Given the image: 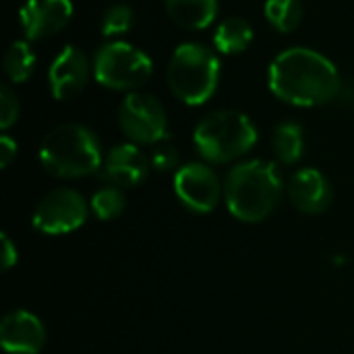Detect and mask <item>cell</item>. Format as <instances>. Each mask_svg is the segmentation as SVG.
Wrapping results in <instances>:
<instances>
[{
	"label": "cell",
	"instance_id": "obj_20",
	"mask_svg": "<svg viewBox=\"0 0 354 354\" xmlns=\"http://www.w3.org/2000/svg\"><path fill=\"white\" fill-rule=\"evenodd\" d=\"M89 207H91V212H93V216H95L97 220L108 222V220L118 218V216L124 212V207H127V197H124L122 189L108 185V187L100 189V191L91 197Z\"/></svg>",
	"mask_w": 354,
	"mask_h": 354
},
{
	"label": "cell",
	"instance_id": "obj_19",
	"mask_svg": "<svg viewBox=\"0 0 354 354\" xmlns=\"http://www.w3.org/2000/svg\"><path fill=\"white\" fill-rule=\"evenodd\" d=\"M266 19L280 33L295 31L303 21V4L301 0H268L266 2Z\"/></svg>",
	"mask_w": 354,
	"mask_h": 354
},
{
	"label": "cell",
	"instance_id": "obj_15",
	"mask_svg": "<svg viewBox=\"0 0 354 354\" xmlns=\"http://www.w3.org/2000/svg\"><path fill=\"white\" fill-rule=\"evenodd\" d=\"M164 6L183 29H205L218 15V0H164Z\"/></svg>",
	"mask_w": 354,
	"mask_h": 354
},
{
	"label": "cell",
	"instance_id": "obj_11",
	"mask_svg": "<svg viewBox=\"0 0 354 354\" xmlns=\"http://www.w3.org/2000/svg\"><path fill=\"white\" fill-rule=\"evenodd\" d=\"M73 17L71 0H25L19 19L25 37L31 41L46 39L62 31Z\"/></svg>",
	"mask_w": 354,
	"mask_h": 354
},
{
	"label": "cell",
	"instance_id": "obj_9",
	"mask_svg": "<svg viewBox=\"0 0 354 354\" xmlns=\"http://www.w3.org/2000/svg\"><path fill=\"white\" fill-rule=\"evenodd\" d=\"M174 193L187 209L195 214H209L218 207L224 187L207 164L189 162L174 174Z\"/></svg>",
	"mask_w": 354,
	"mask_h": 354
},
{
	"label": "cell",
	"instance_id": "obj_18",
	"mask_svg": "<svg viewBox=\"0 0 354 354\" xmlns=\"http://www.w3.org/2000/svg\"><path fill=\"white\" fill-rule=\"evenodd\" d=\"M2 66H4V75L8 77V81L25 83L35 68V54L29 46V39L12 41L8 50L4 52Z\"/></svg>",
	"mask_w": 354,
	"mask_h": 354
},
{
	"label": "cell",
	"instance_id": "obj_3",
	"mask_svg": "<svg viewBox=\"0 0 354 354\" xmlns=\"http://www.w3.org/2000/svg\"><path fill=\"white\" fill-rule=\"evenodd\" d=\"M41 168L56 178H83L104 164L97 135L79 122L52 129L39 145Z\"/></svg>",
	"mask_w": 354,
	"mask_h": 354
},
{
	"label": "cell",
	"instance_id": "obj_23",
	"mask_svg": "<svg viewBox=\"0 0 354 354\" xmlns=\"http://www.w3.org/2000/svg\"><path fill=\"white\" fill-rule=\"evenodd\" d=\"M151 166L158 172H170L174 168H178V149L170 143H160L153 151H151Z\"/></svg>",
	"mask_w": 354,
	"mask_h": 354
},
{
	"label": "cell",
	"instance_id": "obj_1",
	"mask_svg": "<svg viewBox=\"0 0 354 354\" xmlns=\"http://www.w3.org/2000/svg\"><path fill=\"white\" fill-rule=\"evenodd\" d=\"M272 93L292 106H324L340 95L342 77L334 62L309 48L280 52L268 71Z\"/></svg>",
	"mask_w": 354,
	"mask_h": 354
},
{
	"label": "cell",
	"instance_id": "obj_5",
	"mask_svg": "<svg viewBox=\"0 0 354 354\" xmlns=\"http://www.w3.org/2000/svg\"><path fill=\"white\" fill-rule=\"evenodd\" d=\"M166 81L174 97L183 104L201 106L218 89L220 60L209 48L195 41H185L170 56Z\"/></svg>",
	"mask_w": 354,
	"mask_h": 354
},
{
	"label": "cell",
	"instance_id": "obj_13",
	"mask_svg": "<svg viewBox=\"0 0 354 354\" xmlns=\"http://www.w3.org/2000/svg\"><path fill=\"white\" fill-rule=\"evenodd\" d=\"M0 342L8 354H39L46 346V328L37 315L17 309L0 322Z\"/></svg>",
	"mask_w": 354,
	"mask_h": 354
},
{
	"label": "cell",
	"instance_id": "obj_22",
	"mask_svg": "<svg viewBox=\"0 0 354 354\" xmlns=\"http://www.w3.org/2000/svg\"><path fill=\"white\" fill-rule=\"evenodd\" d=\"M19 110H21V106H19L17 95L12 93V89L8 85H2L0 87V127H2V131L10 129L17 122Z\"/></svg>",
	"mask_w": 354,
	"mask_h": 354
},
{
	"label": "cell",
	"instance_id": "obj_16",
	"mask_svg": "<svg viewBox=\"0 0 354 354\" xmlns=\"http://www.w3.org/2000/svg\"><path fill=\"white\" fill-rule=\"evenodd\" d=\"M251 41H253V27L243 17L224 19L214 33V46L222 54H241L251 46Z\"/></svg>",
	"mask_w": 354,
	"mask_h": 354
},
{
	"label": "cell",
	"instance_id": "obj_8",
	"mask_svg": "<svg viewBox=\"0 0 354 354\" xmlns=\"http://www.w3.org/2000/svg\"><path fill=\"white\" fill-rule=\"evenodd\" d=\"M87 214H89V205L85 197L75 189L62 187L46 193L39 199L31 216V224L41 234L58 236L81 228L87 222Z\"/></svg>",
	"mask_w": 354,
	"mask_h": 354
},
{
	"label": "cell",
	"instance_id": "obj_14",
	"mask_svg": "<svg viewBox=\"0 0 354 354\" xmlns=\"http://www.w3.org/2000/svg\"><path fill=\"white\" fill-rule=\"evenodd\" d=\"M290 203L309 216L326 212L332 203V185L315 168H303L295 172L288 180Z\"/></svg>",
	"mask_w": 354,
	"mask_h": 354
},
{
	"label": "cell",
	"instance_id": "obj_4",
	"mask_svg": "<svg viewBox=\"0 0 354 354\" xmlns=\"http://www.w3.org/2000/svg\"><path fill=\"white\" fill-rule=\"evenodd\" d=\"M193 143L205 162L228 164L255 147L257 129L243 112L216 110L199 120L193 133Z\"/></svg>",
	"mask_w": 354,
	"mask_h": 354
},
{
	"label": "cell",
	"instance_id": "obj_17",
	"mask_svg": "<svg viewBox=\"0 0 354 354\" xmlns=\"http://www.w3.org/2000/svg\"><path fill=\"white\" fill-rule=\"evenodd\" d=\"M272 147H274L276 158H278L282 164H286V166L297 164V162L303 158V151H305L303 127H301L299 122H292V120L280 122V124L274 129Z\"/></svg>",
	"mask_w": 354,
	"mask_h": 354
},
{
	"label": "cell",
	"instance_id": "obj_7",
	"mask_svg": "<svg viewBox=\"0 0 354 354\" xmlns=\"http://www.w3.org/2000/svg\"><path fill=\"white\" fill-rule=\"evenodd\" d=\"M118 124L131 143H160L168 133V116L160 100L149 93L131 91L118 106Z\"/></svg>",
	"mask_w": 354,
	"mask_h": 354
},
{
	"label": "cell",
	"instance_id": "obj_25",
	"mask_svg": "<svg viewBox=\"0 0 354 354\" xmlns=\"http://www.w3.org/2000/svg\"><path fill=\"white\" fill-rule=\"evenodd\" d=\"M17 257H19L17 247L12 245V241L6 234H2V270L8 272L17 263Z\"/></svg>",
	"mask_w": 354,
	"mask_h": 354
},
{
	"label": "cell",
	"instance_id": "obj_2",
	"mask_svg": "<svg viewBox=\"0 0 354 354\" xmlns=\"http://www.w3.org/2000/svg\"><path fill=\"white\" fill-rule=\"evenodd\" d=\"M284 180L274 162L247 160L236 164L224 180V201L228 212L247 224L263 222L278 207Z\"/></svg>",
	"mask_w": 354,
	"mask_h": 354
},
{
	"label": "cell",
	"instance_id": "obj_21",
	"mask_svg": "<svg viewBox=\"0 0 354 354\" xmlns=\"http://www.w3.org/2000/svg\"><path fill=\"white\" fill-rule=\"evenodd\" d=\"M135 25V12L129 4H112L102 17V33L106 37H118L131 31Z\"/></svg>",
	"mask_w": 354,
	"mask_h": 354
},
{
	"label": "cell",
	"instance_id": "obj_12",
	"mask_svg": "<svg viewBox=\"0 0 354 354\" xmlns=\"http://www.w3.org/2000/svg\"><path fill=\"white\" fill-rule=\"evenodd\" d=\"M151 160L141 151L137 143L114 145L102 164V178L118 189H131L141 185L149 174Z\"/></svg>",
	"mask_w": 354,
	"mask_h": 354
},
{
	"label": "cell",
	"instance_id": "obj_24",
	"mask_svg": "<svg viewBox=\"0 0 354 354\" xmlns=\"http://www.w3.org/2000/svg\"><path fill=\"white\" fill-rule=\"evenodd\" d=\"M15 158H17V143H15V139H10L8 135H2L0 137V166L8 168Z\"/></svg>",
	"mask_w": 354,
	"mask_h": 354
},
{
	"label": "cell",
	"instance_id": "obj_10",
	"mask_svg": "<svg viewBox=\"0 0 354 354\" xmlns=\"http://www.w3.org/2000/svg\"><path fill=\"white\" fill-rule=\"evenodd\" d=\"M93 75V62L75 46H64L48 68L50 91L56 100H71L81 93Z\"/></svg>",
	"mask_w": 354,
	"mask_h": 354
},
{
	"label": "cell",
	"instance_id": "obj_6",
	"mask_svg": "<svg viewBox=\"0 0 354 354\" xmlns=\"http://www.w3.org/2000/svg\"><path fill=\"white\" fill-rule=\"evenodd\" d=\"M151 58L127 41H110L93 56V77L108 89L135 91L151 77Z\"/></svg>",
	"mask_w": 354,
	"mask_h": 354
}]
</instances>
